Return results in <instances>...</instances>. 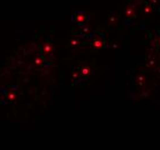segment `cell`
I'll return each instance as SVG.
<instances>
[{"instance_id": "cell-2", "label": "cell", "mask_w": 160, "mask_h": 150, "mask_svg": "<svg viewBox=\"0 0 160 150\" xmlns=\"http://www.w3.org/2000/svg\"><path fill=\"white\" fill-rule=\"evenodd\" d=\"M92 46L95 49H102L105 46V40L102 39V38H95L93 42H92Z\"/></svg>"}, {"instance_id": "cell-4", "label": "cell", "mask_w": 160, "mask_h": 150, "mask_svg": "<svg viewBox=\"0 0 160 150\" xmlns=\"http://www.w3.org/2000/svg\"><path fill=\"white\" fill-rule=\"evenodd\" d=\"M153 45L157 50H160V31H157L156 35H153Z\"/></svg>"}, {"instance_id": "cell-7", "label": "cell", "mask_w": 160, "mask_h": 150, "mask_svg": "<svg viewBox=\"0 0 160 150\" xmlns=\"http://www.w3.org/2000/svg\"><path fill=\"white\" fill-rule=\"evenodd\" d=\"M159 1H160V0H148V3H150V4L153 5V6H154V5H157V4H159Z\"/></svg>"}, {"instance_id": "cell-1", "label": "cell", "mask_w": 160, "mask_h": 150, "mask_svg": "<svg viewBox=\"0 0 160 150\" xmlns=\"http://www.w3.org/2000/svg\"><path fill=\"white\" fill-rule=\"evenodd\" d=\"M73 21L77 23V24H84L85 22L89 21V15L87 13H84V12H76L75 14L73 15Z\"/></svg>"}, {"instance_id": "cell-3", "label": "cell", "mask_w": 160, "mask_h": 150, "mask_svg": "<svg viewBox=\"0 0 160 150\" xmlns=\"http://www.w3.org/2000/svg\"><path fill=\"white\" fill-rule=\"evenodd\" d=\"M135 12H136V7H135L134 5H129V6L126 8V16H127V18H134Z\"/></svg>"}, {"instance_id": "cell-6", "label": "cell", "mask_w": 160, "mask_h": 150, "mask_svg": "<svg viewBox=\"0 0 160 150\" xmlns=\"http://www.w3.org/2000/svg\"><path fill=\"white\" fill-rule=\"evenodd\" d=\"M153 11V5H151L150 3H146L145 6L143 7V13L144 14H150Z\"/></svg>"}, {"instance_id": "cell-5", "label": "cell", "mask_w": 160, "mask_h": 150, "mask_svg": "<svg viewBox=\"0 0 160 150\" xmlns=\"http://www.w3.org/2000/svg\"><path fill=\"white\" fill-rule=\"evenodd\" d=\"M81 75L83 77H87V76H89L90 75V73H91V70L89 68L88 66H82V68H81Z\"/></svg>"}]
</instances>
